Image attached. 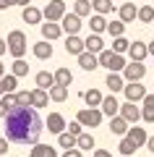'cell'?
<instances>
[{"label": "cell", "mask_w": 154, "mask_h": 157, "mask_svg": "<svg viewBox=\"0 0 154 157\" xmlns=\"http://www.w3.org/2000/svg\"><path fill=\"white\" fill-rule=\"evenodd\" d=\"M76 121L81 126H86V128H97L99 123H102V110L99 107H86V110H78Z\"/></svg>", "instance_id": "4"}, {"label": "cell", "mask_w": 154, "mask_h": 157, "mask_svg": "<svg viewBox=\"0 0 154 157\" xmlns=\"http://www.w3.org/2000/svg\"><path fill=\"white\" fill-rule=\"evenodd\" d=\"M34 84H37V89L50 92L52 86H55V73H50V71H39L37 76H34Z\"/></svg>", "instance_id": "14"}, {"label": "cell", "mask_w": 154, "mask_h": 157, "mask_svg": "<svg viewBox=\"0 0 154 157\" xmlns=\"http://www.w3.org/2000/svg\"><path fill=\"white\" fill-rule=\"evenodd\" d=\"M60 26H63V32H66L68 37H73V34L81 32V18H78L76 13H66L63 21H60Z\"/></svg>", "instance_id": "9"}, {"label": "cell", "mask_w": 154, "mask_h": 157, "mask_svg": "<svg viewBox=\"0 0 154 157\" xmlns=\"http://www.w3.org/2000/svg\"><path fill=\"white\" fill-rule=\"evenodd\" d=\"M16 86H18V78L13 76V73H8V76L0 78V92H3V94H16Z\"/></svg>", "instance_id": "23"}, {"label": "cell", "mask_w": 154, "mask_h": 157, "mask_svg": "<svg viewBox=\"0 0 154 157\" xmlns=\"http://www.w3.org/2000/svg\"><path fill=\"white\" fill-rule=\"evenodd\" d=\"M123 94H126L128 102H133V105H136V102H144V97H146V86L138 84V81H136V84H126Z\"/></svg>", "instance_id": "7"}, {"label": "cell", "mask_w": 154, "mask_h": 157, "mask_svg": "<svg viewBox=\"0 0 154 157\" xmlns=\"http://www.w3.org/2000/svg\"><path fill=\"white\" fill-rule=\"evenodd\" d=\"M138 21L154 24V6H141V8H138Z\"/></svg>", "instance_id": "39"}, {"label": "cell", "mask_w": 154, "mask_h": 157, "mask_svg": "<svg viewBox=\"0 0 154 157\" xmlns=\"http://www.w3.org/2000/svg\"><path fill=\"white\" fill-rule=\"evenodd\" d=\"M6 76V66H3V63H0V78Z\"/></svg>", "instance_id": "52"}, {"label": "cell", "mask_w": 154, "mask_h": 157, "mask_svg": "<svg viewBox=\"0 0 154 157\" xmlns=\"http://www.w3.org/2000/svg\"><path fill=\"white\" fill-rule=\"evenodd\" d=\"M42 16H44V21H55V24H60L63 16H66V3H63V0H50L47 6H44Z\"/></svg>", "instance_id": "5"}, {"label": "cell", "mask_w": 154, "mask_h": 157, "mask_svg": "<svg viewBox=\"0 0 154 157\" xmlns=\"http://www.w3.org/2000/svg\"><path fill=\"white\" fill-rule=\"evenodd\" d=\"M128 47H131V39H126V37H115L112 39V52H118V55L128 52Z\"/></svg>", "instance_id": "37"}, {"label": "cell", "mask_w": 154, "mask_h": 157, "mask_svg": "<svg viewBox=\"0 0 154 157\" xmlns=\"http://www.w3.org/2000/svg\"><path fill=\"white\" fill-rule=\"evenodd\" d=\"M128 128H131V123H128L126 118H120V115L110 118V131H112L115 136H126V134H128Z\"/></svg>", "instance_id": "19"}, {"label": "cell", "mask_w": 154, "mask_h": 157, "mask_svg": "<svg viewBox=\"0 0 154 157\" xmlns=\"http://www.w3.org/2000/svg\"><path fill=\"white\" fill-rule=\"evenodd\" d=\"M58 144H60L63 149H76V136H71L68 131H63V134L58 136Z\"/></svg>", "instance_id": "40"}, {"label": "cell", "mask_w": 154, "mask_h": 157, "mask_svg": "<svg viewBox=\"0 0 154 157\" xmlns=\"http://www.w3.org/2000/svg\"><path fill=\"white\" fill-rule=\"evenodd\" d=\"M0 155H8V139L0 136Z\"/></svg>", "instance_id": "45"}, {"label": "cell", "mask_w": 154, "mask_h": 157, "mask_svg": "<svg viewBox=\"0 0 154 157\" xmlns=\"http://www.w3.org/2000/svg\"><path fill=\"white\" fill-rule=\"evenodd\" d=\"M55 84L71 86V84H73V73L68 71V68H58V71H55Z\"/></svg>", "instance_id": "31"}, {"label": "cell", "mask_w": 154, "mask_h": 157, "mask_svg": "<svg viewBox=\"0 0 154 157\" xmlns=\"http://www.w3.org/2000/svg\"><path fill=\"white\" fill-rule=\"evenodd\" d=\"M50 100H52V102H66L68 100V86L55 84L52 89H50Z\"/></svg>", "instance_id": "32"}, {"label": "cell", "mask_w": 154, "mask_h": 157, "mask_svg": "<svg viewBox=\"0 0 154 157\" xmlns=\"http://www.w3.org/2000/svg\"><path fill=\"white\" fill-rule=\"evenodd\" d=\"M66 128H68V134H71V136H76V139L84 134V126L78 123V121H73V123H71V126H66Z\"/></svg>", "instance_id": "43"}, {"label": "cell", "mask_w": 154, "mask_h": 157, "mask_svg": "<svg viewBox=\"0 0 154 157\" xmlns=\"http://www.w3.org/2000/svg\"><path fill=\"white\" fill-rule=\"evenodd\" d=\"M11 73H13L16 78L26 76V73H29V63L24 60V58H18V60H13V66H11Z\"/></svg>", "instance_id": "33"}, {"label": "cell", "mask_w": 154, "mask_h": 157, "mask_svg": "<svg viewBox=\"0 0 154 157\" xmlns=\"http://www.w3.org/2000/svg\"><path fill=\"white\" fill-rule=\"evenodd\" d=\"M118 149H120V155H123V157H133V152H136L138 147L133 144V141L128 139V136H123V141L118 144Z\"/></svg>", "instance_id": "36"}, {"label": "cell", "mask_w": 154, "mask_h": 157, "mask_svg": "<svg viewBox=\"0 0 154 157\" xmlns=\"http://www.w3.org/2000/svg\"><path fill=\"white\" fill-rule=\"evenodd\" d=\"M120 118H126L131 126H136V121L141 118V110H138L133 102H126V105H120Z\"/></svg>", "instance_id": "16"}, {"label": "cell", "mask_w": 154, "mask_h": 157, "mask_svg": "<svg viewBox=\"0 0 154 157\" xmlns=\"http://www.w3.org/2000/svg\"><path fill=\"white\" fill-rule=\"evenodd\" d=\"M146 50H149V55L154 58V42H149V45H146Z\"/></svg>", "instance_id": "51"}, {"label": "cell", "mask_w": 154, "mask_h": 157, "mask_svg": "<svg viewBox=\"0 0 154 157\" xmlns=\"http://www.w3.org/2000/svg\"><path fill=\"white\" fill-rule=\"evenodd\" d=\"M146 149L154 155V136H149V139H146Z\"/></svg>", "instance_id": "48"}, {"label": "cell", "mask_w": 154, "mask_h": 157, "mask_svg": "<svg viewBox=\"0 0 154 157\" xmlns=\"http://www.w3.org/2000/svg\"><path fill=\"white\" fill-rule=\"evenodd\" d=\"M34 58L50 60V58H52V42H37V45H34Z\"/></svg>", "instance_id": "25"}, {"label": "cell", "mask_w": 154, "mask_h": 157, "mask_svg": "<svg viewBox=\"0 0 154 157\" xmlns=\"http://www.w3.org/2000/svg\"><path fill=\"white\" fill-rule=\"evenodd\" d=\"M126 136H128V139H131L133 144L138 147V149H141V147H146V139H149V136H146V131H144V126H131Z\"/></svg>", "instance_id": "15"}, {"label": "cell", "mask_w": 154, "mask_h": 157, "mask_svg": "<svg viewBox=\"0 0 154 157\" xmlns=\"http://www.w3.org/2000/svg\"><path fill=\"white\" fill-rule=\"evenodd\" d=\"M105 84H107V89L115 94V92H123V89H126V78H123L120 73H107Z\"/></svg>", "instance_id": "20"}, {"label": "cell", "mask_w": 154, "mask_h": 157, "mask_svg": "<svg viewBox=\"0 0 154 157\" xmlns=\"http://www.w3.org/2000/svg\"><path fill=\"white\" fill-rule=\"evenodd\" d=\"M42 11L39 8H34V6H26L24 8V13H21V21H26V24H42Z\"/></svg>", "instance_id": "22"}, {"label": "cell", "mask_w": 154, "mask_h": 157, "mask_svg": "<svg viewBox=\"0 0 154 157\" xmlns=\"http://www.w3.org/2000/svg\"><path fill=\"white\" fill-rule=\"evenodd\" d=\"M144 76H146V66H144V63H128V66L123 68L126 84H136V81H141Z\"/></svg>", "instance_id": "6"}, {"label": "cell", "mask_w": 154, "mask_h": 157, "mask_svg": "<svg viewBox=\"0 0 154 157\" xmlns=\"http://www.w3.org/2000/svg\"><path fill=\"white\" fill-rule=\"evenodd\" d=\"M8 52H11L13 58H24V52H26V34L21 32V29H16V32L8 34Z\"/></svg>", "instance_id": "3"}, {"label": "cell", "mask_w": 154, "mask_h": 157, "mask_svg": "<svg viewBox=\"0 0 154 157\" xmlns=\"http://www.w3.org/2000/svg\"><path fill=\"white\" fill-rule=\"evenodd\" d=\"M63 157H84V155H81V149H66Z\"/></svg>", "instance_id": "44"}, {"label": "cell", "mask_w": 154, "mask_h": 157, "mask_svg": "<svg viewBox=\"0 0 154 157\" xmlns=\"http://www.w3.org/2000/svg\"><path fill=\"white\" fill-rule=\"evenodd\" d=\"M97 60H99V66H105L110 73H120L123 68L128 66V63H126V58H123V55H118V52H112V50H102V52L97 55Z\"/></svg>", "instance_id": "2"}, {"label": "cell", "mask_w": 154, "mask_h": 157, "mask_svg": "<svg viewBox=\"0 0 154 157\" xmlns=\"http://www.w3.org/2000/svg\"><path fill=\"white\" fill-rule=\"evenodd\" d=\"M60 34H63L60 24H55V21H44L42 24V39L44 42H55V39H60Z\"/></svg>", "instance_id": "10"}, {"label": "cell", "mask_w": 154, "mask_h": 157, "mask_svg": "<svg viewBox=\"0 0 154 157\" xmlns=\"http://www.w3.org/2000/svg\"><path fill=\"white\" fill-rule=\"evenodd\" d=\"M78 66H81L84 71H94V68L99 66V60H97L94 52H81V55H78Z\"/></svg>", "instance_id": "26"}, {"label": "cell", "mask_w": 154, "mask_h": 157, "mask_svg": "<svg viewBox=\"0 0 154 157\" xmlns=\"http://www.w3.org/2000/svg\"><path fill=\"white\" fill-rule=\"evenodd\" d=\"M16 105L18 107H29L32 105V92H16Z\"/></svg>", "instance_id": "42"}, {"label": "cell", "mask_w": 154, "mask_h": 157, "mask_svg": "<svg viewBox=\"0 0 154 157\" xmlns=\"http://www.w3.org/2000/svg\"><path fill=\"white\" fill-rule=\"evenodd\" d=\"M16 6H21V8H26V6H32V0H16Z\"/></svg>", "instance_id": "50"}, {"label": "cell", "mask_w": 154, "mask_h": 157, "mask_svg": "<svg viewBox=\"0 0 154 157\" xmlns=\"http://www.w3.org/2000/svg\"><path fill=\"white\" fill-rule=\"evenodd\" d=\"M50 105V92L44 89H32V107L39 110V107H47Z\"/></svg>", "instance_id": "21"}, {"label": "cell", "mask_w": 154, "mask_h": 157, "mask_svg": "<svg viewBox=\"0 0 154 157\" xmlns=\"http://www.w3.org/2000/svg\"><path fill=\"white\" fill-rule=\"evenodd\" d=\"M44 131V121L34 107H13L6 115V139L13 144H39V136Z\"/></svg>", "instance_id": "1"}, {"label": "cell", "mask_w": 154, "mask_h": 157, "mask_svg": "<svg viewBox=\"0 0 154 157\" xmlns=\"http://www.w3.org/2000/svg\"><path fill=\"white\" fill-rule=\"evenodd\" d=\"M16 6V0H0V11H6V8Z\"/></svg>", "instance_id": "47"}, {"label": "cell", "mask_w": 154, "mask_h": 157, "mask_svg": "<svg viewBox=\"0 0 154 157\" xmlns=\"http://www.w3.org/2000/svg\"><path fill=\"white\" fill-rule=\"evenodd\" d=\"M107 18L105 16H99V13H94L92 16V21H89V29H92V34H102V32H107Z\"/></svg>", "instance_id": "27"}, {"label": "cell", "mask_w": 154, "mask_h": 157, "mask_svg": "<svg viewBox=\"0 0 154 157\" xmlns=\"http://www.w3.org/2000/svg\"><path fill=\"white\" fill-rule=\"evenodd\" d=\"M52 147H47V144H34L32 147V152H29V157H50L52 155Z\"/></svg>", "instance_id": "38"}, {"label": "cell", "mask_w": 154, "mask_h": 157, "mask_svg": "<svg viewBox=\"0 0 154 157\" xmlns=\"http://www.w3.org/2000/svg\"><path fill=\"white\" fill-rule=\"evenodd\" d=\"M92 8L99 13V16H107V13H112V11H115L112 0H92Z\"/></svg>", "instance_id": "30"}, {"label": "cell", "mask_w": 154, "mask_h": 157, "mask_svg": "<svg viewBox=\"0 0 154 157\" xmlns=\"http://www.w3.org/2000/svg\"><path fill=\"white\" fill-rule=\"evenodd\" d=\"M118 16H120L123 24H131V21H136V18H138V8L133 6V3H123L120 11H118Z\"/></svg>", "instance_id": "17"}, {"label": "cell", "mask_w": 154, "mask_h": 157, "mask_svg": "<svg viewBox=\"0 0 154 157\" xmlns=\"http://www.w3.org/2000/svg\"><path fill=\"white\" fill-rule=\"evenodd\" d=\"M44 128H50V134H58V136H60L63 131H66V118H63L60 113H50L47 121H44Z\"/></svg>", "instance_id": "8"}, {"label": "cell", "mask_w": 154, "mask_h": 157, "mask_svg": "<svg viewBox=\"0 0 154 157\" xmlns=\"http://www.w3.org/2000/svg\"><path fill=\"white\" fill-rule=\"evenodd\" d=\"M84 47H86V52L99 55V52L105 50V42H102V37H99V34H89V37L84 39Z\"/></svg>", "instance_id": "18"}, {"label": "cell", "mask_w": 154, "mask_h": 157, "mask_svg": "<svg viewBox=\"0 0 154 157\" xmlns=\"http://www.w3.org/2000/svg\"><path fill=\"white\" fill-rule=\"evenodd\" d=\"M0 97H3V92H0Z\"/></svg>", "instance_id": "54"}, {"label": "cell", "mask_w": 154, "mask_h": 157, "mask_svg": "<svg viewBox=\"0 0 154 157\" xmlns=\"http://www.w3.org/2000/svg\"><path fill=\"white\" fill-rule=\"evenodd\" d=\"M152 6H154V3H152Z\"/></svg>", "instance_id": "55"}, {"label": "cell", "mask_w": 154, "mask_h": 157, "mask_svg": "<svg viewBox=\"0 0 154 157\" xmlns=\"http://www.w3.org/2000/svg\"><path fill=\"white\" fill-rule=\"evenodd\" d=\"M73 13H76L78 18L89 16V13H92V0H76V6H73Z\"/></svg>", "instance_id": "35"}, {"label": "cell", "mask_w": 154, "mask_h": 157, "mask_svg": "<svg viewBox=\"0 0 154 157\" xmlns=\"http://www.w3.org/2000/svg\"><path fill=\"white\" fill-rule=\"evenodd\" d=\"M6 50H8V42H6V39H0V55H3Z\"/></svg>", "instance_id": "49"}, {"label": "cell", "mask_w": 154, "mask_h": 157, "mask_svg": "<svg viewBox=\"0 0 154 157\" xmlns=\"http://www.w3.org/2000/svg\"><path fill=\"white\" fill-rule=\"evenodd\" d=\"M128 55H131V63H144V60H146V55H149V50H146L144 42H131Z\"/></svg>", "instance_id": "13"}, {"label": "cell", "mask_w": 154, "mask_h": 157, "mask_svg": "<svg viewBox=\"0 0 154 157\" xmlns=\"http://www.w3.org/2000/svg\"><path fill=\"white\" fill-rule=\"evenodd\" d=\"M92 157H112V155H110L107 149H94V152H92Z\"/></svg>", "instance_id": "46"}, {"label": "cell", "mask_w": 154, "mask_h": 157, "mask_svg": "<svg viewBox=\"0 0 154 157\" xmlns=\"http://www.w3.org/2000/svg\"><path fill=\"white\" fill-rule=\"evenodd\" d=\"M50 157H58V152H52V155H50Z\"/></svg>", "instance_id": "53"}, {"label": "cell", "mask_w": 154, "mask_h": 157, "mask_svg": "<svg viewBox=\"0 0 154 157\" xmlns=\"http://www.w3.org/2000/svg\"><path fill=\"white\" fill-rule=\"evenodd\" d=\"M16 107V94H3L0 97V118L6 121V115Z\"/></svg>", "instance_id": "28"}, {"label": "cell", "mask_w": 154, "mask_h": 157, "mask_svg": "<svg viewBox=\"0 0 154 157\" xmlns=\"http://www.w3.org/2000/svg\"><path fill=\"white\" fill-rule=\"evenodd\" d=\"M102 100H105V97H102V92H99V89H86V92H84V102H86L89 107H99V105H102Z\"/></svg>", "instance_id": "29"}, {"label": "cell", "mask_w": 154, "mask_h": 157, "mask_svg": "<svg viewBox=\"0 0 154 157\" xmlns=\"http://www.w3.org/2000/svg\"><path fill=\"white\" fill-rule=\"evenodd\" d=\"M99 110H102V115H110V118H115V115H120V102L115 100V94H110V97H105V100H102Z\"/></svg>", "instance_id": "11"}, {"label": "cell", "mask_w": 154, "mask_h": 157, "mask_svg": "<svg viewBox=\"0 0 154 157\" xmlns=\"http://www.w3.org/2000/svg\"><path fill=\"white\" fill-rule=\"evenodd\" d=\"M141 118L146 123H154V94L144 97V107H141Z\"/></svg>", "instance_id": "24"}, {"label": "cell", "mask_w": 154, "mask_h": 157, "mask_svg": "<svg viewBox=\"0 0 154 157\" xmlns=\"http://www.w3.org/2000/svg\"><path fill=\"white\" fill-rule=\"evenodd\" d=\"M66 52L68 55H81V52H86V47H84V39L78 37V34H73V37H66Z\"/></svg>", "instance_id": "12"}, {"label": "cell", "mask_w": 154, "mask_h": 157, "mask_svg": "<svg viewBox=\"0 0 154 157\" xmlns=\"http://www.w3.org/2000/svg\"><path fill=\"white\" fill-rule=\"evenodd\" d=\"M94 147H97V144H94V136L92 134H81V136H78V139H76V149H92L94 152Z\"/></svg>", "instance_id": "34"}, {"label": "cell", "mask_w": 154, "mask_h": 157, "mask_svg": "<svg viewBox=\"0 0 154 157\" xmlns=\"http://www.w3.org/2000/svg\"><path fill=\"white\" fill-rule=\"evenodd\" d=\"M107 32H110L112 39H115V37H123V32H126V24H123V21H110V24H107Z\"/></svg>", "instance_id": "41"}]
</instances>
